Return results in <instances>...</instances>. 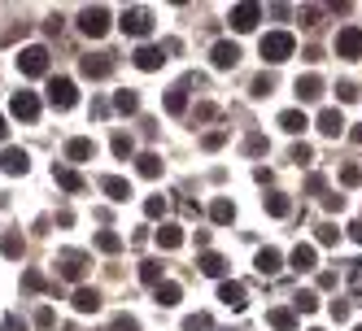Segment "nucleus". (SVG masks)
I'll return each instance as SVG.
<instances>
[{"mask_svg":"<svg viewBox=\"0 0 362 331\" xmlns=\"http://www.w3.org/2000/svg\"><path fill=\"white\" fill-rule=\"evenodd\" d=\"M349 236H354V240H358V244H362V218H358V222H354V227H349Z\"/></svg>","mask_w":362,"mask_h":331,"instance_id":"nucleus-53","label":"nucleus"},{"mask_svg":"<svg viewBox=\"0 0 362 331\" xmlns=\"http://www.w3.org/2000/svg\"><path fill=\"white\" fill-rule=\"evenodd\" d=\"M257 22H262V9H257V5H236V9H231V31H253L257 27Z\"/></svg>","mask_w":362,"mask_h":331,"instance_id":"nucleus-12","label":"nucleus"},{"mask_svg":"<svg viewBox=\"0 0 362 331\" xmlns=\"http://www.w3.org/2000/svg\"><path fill=\"white\" fill-rule=\"evenodd\" d=\"M336 57H345V61H358L362 57V27H341L336 31Z\"/></svg>","mask_w":362,"mask_h":331,"instance_id":"nucleus-4","label":"nucleus"},{"mask_svg":"<svg viewBox=\"0 0 362 331\" xmlns=\"http://www.w3.org/2000/svg\"><path fill=\"white\" fill-rule=\"evenodd\" d=\"M336 96H341V100H358V83H336Z\"/></svg>","mask_w":362,"mask_h":331,"instance_id":"nucleus-49","label":"nucleus"},{"mask_svg":"<svg viewBox=\"0 0 362 331\" xmlns=\"http://www.w3.org/2000/svg\"><path fill=\"white\" fill-rule=\"evenodd\" d=\"M358 331H362V327H358Z\"/></svg>","mask_w":362,"mask_h":331,"instance_id":"nucleus-56","label":"nucleus"},{"mask_svg":"<svg viewBox=\"0 0 362 331\" xmlns=\"http://www.w3.org/2000/svg\"><path fill=\"white\" fill-rule=\"evenodd\" d=\"M323 205H327V210H336V214H341V210H345V196H336V192H327V196H323Z\"/></svg>","mask_w":362,"mask_h":331,"instance_id":"nucleus-50","label":"nucleus"},{"mask_svg":"<svg viewBox=\"0 0 362 331\" xmlns=\"http://www.w3.org/2000/svg\"><path fill=\"white\" fill-rule=\"evenodd\" d=\"M210 61H214V70H231V66L240 61V48L231 44V40H218V44L210 48Z\"/></svg>","mask_w":362,"mask_h":331,"instance_id":"nucleus-13","label":"nucleus"},{"mask_svg":"<svg viewBox=\"0 0 362 331\" xmlns=\"http://www.w3.org/2000/svg\"><path fill=\"white\" fill-rule=\"evenodd\" d=\"M96 248L100 253H118L122 248V236L118 231H96Z\"/></svg>","mask_w":362,"mask_h":331,"instance_id":"nucleus-35","label":"nucleus"},{"mask_svg":"<svg viewBox=\"0 0 362 331\" xmlns=\"http://www.w3.org/2000/svg\"><path fill=\"white\" fill-rule=\"evenodd\" d=\"M53 179L66 188V192H83L88 183H83V174L79 170H70V166H53Z\"/></svg>","mask_w":362,"mask_h":331,"instance_id":"nucleus-18","label":"nucleus"},{"mask_svg":"<svg viewBox=\"0 0 362 331\" xmlns=\"http://www.w3.org/2000/svg\"><path fill=\"white\" fill-rule=\"evenodd\" d=\"M74 100H79V92H74L70 79H53V83H48V105H53V109H70Z\"/></svg>","mask_w":362,"mask_h":331,"instance_id":"nucleus-9","label":"nucleus"},{"mask_svg":"<svg viewBox=\"0 0 362 331\" xmlns=\"http://www.w3.org/2000/svg\"><path fill=\"white\" fill-rule=\"evenodd\" d=\"M118 27H122L127 35H148V31H153V13H148L144 5H136V9H127V13H122Z\"/></svg>","mask_w":362,"mask_h":331,"instance_id":"nucleus-7","label":"nucleus"},{"mask_svg":"<svg viewBox=\"0 0 362 331\" xmlns=\"http://www.w3.org/2000/svg\"><path fill=\"white\" fill-rule=\"evenodd\" d=\"M18 70L27 74V79H40V74H48V48L44 44H31L18 53Z\"/></svg>","mask_w":362,"mask_h":331,"instance_id":"nucleus-2","label":"nucleus"},{"mask_svg":"<svg viewBox=\"0 0 362 331\" xmlns=\"http://www.w3.org/2000/svg\"><path fill=\"white\" fill-rule=\"evenodd\" d=\"M332 318L345 323V318H349V305H345V301H332Z\"/></svg>","mask_w":362,"mask_h":331,"instance_id":"nucleus-51","label":"nucleus"},{"mask_svg":"<svg viewBox=\"0 0 362 331\" xmlns=\"http://www.w3.org/2000/svg\"><path fill=\"white\" fill-rule=\"evenodd\" d=\"M319 231V244H336L341 240V231H336V222H323V227H315Z\"/></svg>","mask_w":362,"mask_h":331,"instance_id":"nucleus-44","label":"nucleus"},{"mask_svg":"<svg viewBox=\"0 0 362 331\" xmlns=\"http://www.w3.org/2000/svg\"><path fill=\"white\" fill-rule=\"evenodd\" d=\"M96 157V144L88 140V136H74L70 144H66V162H74V166H83V162H92Z\"/></svg>","mask_w":362,"mask_h":331,"instance_id":"nucleus-14","label":"nucleus"},{"mask_svg":"<svg viewBox=\"0 0 362 331\" xmlns=\"http://www.w3.org/2000/svg\"><path fill=\"white\" fill-rule=\"evenodd\" d=\"M0 170H5V174H27L31 170V157H27V148H5V152H0Z\"/></svg>","mask_w":362,"mask_h":331,"instance_id":"nucleus-11","label":"nucleus"},{"mask_svg":"<svg viewBox=\"0 0 362 331\" xmlns=\"http://www.w3.org/2000/svg\"><path fill=\"white\" fill-rule=\"evenodd\" d=\"M197 266H201L205 275H214V279H223V275H227V262L218 258V253H201V262H197Z\"/></svg>","mask_w":362,"mask_h":331,"instance_id":"nucleus-32","label":"nucleus"},{"mask_svg":"<svg viewBox=\"0 0 362 331\" xmlns=\"http://www.w3.org/2000/svg\"><path fill=\"white\" fill-rule=\"evenodd\" d=\"M153 240H158V248H179V244H184V227H175V222H162L158 227V236H153Z\"/></svg>","mask_w":362,"mask_h":331,"instance_id":"nucleus-16","label":"nucleus"},{"mask_svg":"<svg viewBox=\"0 0 362 331\" xmlns=\"http://www.w3.org/2000/svg\"><path fill=\"white\" fill-rule=\"evenodd\" d=\"M153 296H158V305H166V310H170V305H179L184 288H179V284H170V279H166V284H158V288H153Z\"/></svg>","mask_w":362,"mask_h":331,"instance_id":"nucleus-27","label":"nucleus"},{"mask_svg":"<svg viewBox=\"0 0 362 331\" xmlns=\"http://www.w3.org/2000/svg\"><path fill=\"white\" fill-rule=\"evenodd\" d=\"M310 157H315V152H310V144H297V148L288 152V162H297V166H305Z\"/></svg>","mask_w":362,"mask_h":331,"instance_id":"nucleus-47","label":"nucleus"},{"mask_svg":"<svg viewBox=\"0 0 362 331\" xmlns=\"http://www.w3.org/2000/svg\"><path fill=\"white\" fill-rule=\"evenodd\" d=\"M110 70H114L110 57H83V61H79V74H83V79H105Z\"/></svg>","mask_w":362,"mask_h":331,"instance_id":"nucleus-17","label":"nucleus"},{"mask_svg":"<svg viewBox=\"0 0 362 331\" xmlns=\"http://www.w3.org/2000/svg\"><path fill=\"white\" fill-rule=\"evenodd\" d=\"M354 144H362V126H354Z\"/></svg>","mask_w":362,"mask_h":331,"instance_id":"nucleus-55","label":"nucleus"},{"mask_svg":"<svg viewBox=\"0 0 362 331\" xmlns=\"http://www.w3.org/2000/svg\"><path fill=\"white\" fill-rule=\"evenodd\" d=\"M297 310H301V314H315V310H319V296H315V292H297Z\"/></svg>","mask_w":362,"mask_h":331,"instance_id":"nucleus-42","label":"nucleus"},{"mask_svg":"<svg viewBox=\"0 0 362 331\" xmlns=\"http://www.w3.org/2000/svg\"><path fill=\"white\" fill-rule=\"evenodd\" d=\"M140 279H144L148 288H158V284H166V279H162V262H158V258H148V262H140Z\"/></svg>","mask_w":362,"mask_h":331,"instance_id":"nucleus-30","label":"nucleus"},{"mask_svg":"<svg viewBox=\"0 0 362 331\" xmlns=\"http://www.w3.org/2000/svg\"><path fill=\"white\" fill-rule=\"evenodd\" d=\"M184 331H210V314H188L184 318Z\"/></svg>","mask_w":362,"mask_h":331,"instance_id":"nucleus-43","label":"nucleus"},{"mask_svg":"<svg viewBox=\"0 0 362 331\" xmlns=\"http://www.w3.org/2000/svg\"><path fill=\"white\" fill-rule=\"evenodd\" d=\"M279 126H284L288 136H301L305 126H310V118H305L301 109H284V114H279Z\"/></svg>","mask_w":362,"mask_h":331,"instance_id":"nucleus-23","label":"nucleus"},{"mask_svg":"<svg viewBox=\"0 0 362 331\" xmlns=\"http://www.w3.org/2000/svg\"><path fill=\"white\" fill-rule=\"evenodd\" d=\"M136 170L144 174V179H158V174H162V157H158V152H140V157H136Z\"/></svg>","mask_w":362,"mask_h":331,"instance_id":"nucleus-26","label":"nucleus"},{"mask_svg":"<svg viewBox=\"0 0 362 331\" xmlns=\"http://www.w3.org/2000/svg\"><path fill=\"white\" fill-rule=\"evenodd\" d=\"M79 31L88 35V40H100L110 31V9L105 5H88L83 13H79Z\"/></svg>","mask_w":362,"mask_h":331,"instance_id":"nucleus-3","label":"nucleus"},{"mask_svg":"<svg viewBox=\"0 0 362 331\" xmlns=\"http://www.w3.org/2000/svg\"><path fill=\"white\" fill-rule=\"evenodd\" d=\"M319 18H323L319 5H305V9H301V22H305V27H319Z\"/></svg>","mask_w":362,"mask_h":331,"instance_id":"nucleus-46","label":"nucleus"},{"mask_svg":"<svg viewBox=\"0 0 362 331\" xmlns=\"http://www.w3.org/2000/svg\"><path fill=\"white\" fill-rule=\"evenodd\" d=\"M184 109H188V83H175V88L166 92V114H175V118H179Z\"/></svg>","mask_w":362,"mask_h":331,"instance_id":"nucleus-21","label":"nucleus"},{"mask_svg":"<svg viewBox=\"0 0 362 331\" xmlns=\"http://www.w3.org/2000/svg\"><path fill=\"white\" fill-rule=\"evenodd\" d=\"M262 205H267V214H271V218H288V214H293V205H288V196H284V192H271Z\"/></svg>","mask_w":362,"mask_h":331,"instance_id":"nucleus-28","label":"nucleus"},{"mask_svg":"<svg viewBox=\"0 0 362 331\" xmlns=\"http://www.w3.org/2000/svg\"><path fill=\"white\" fill-rule=\"evenodd\" d=\"M341 183H345V188H358V183H362V170H358V166H345V170H341Z\"/></svg>","mask_w":362,"mask_h":331,"instance_id":"nucleus-45","label":"nucleus"},{"mask_svg":"<svg viewBox=\"0 0 362 331\" xmlns=\"http://www.w3.org/2000/svg\"><path fill=\"white\" fill-rule=\"evenodd\" d=\"M132 61H136V70L153 74V70H162V61H166V48H153V44H140L136 53H132Z\"/></svg>","mask_w":362,"mask_h":331,"instance_id":"nucleus-10","label":"nucleus"},{"mask_svg":"<svg viewBox=\"0 0 362 331\" xmlns=\"http://www.w3.org/2000/svg\"><path fill=\"white\" fill-rule=\"evenodd\" d=\"M57 270H62L66 279H83V275H88V253H83V248H62V253H57Z\"/></svg>","mask_w":362,"mask_h":331,"instance_id":"nucleus-5","label":"nucleus"},{"mask_svg":"<svg viewBox=\"0 0 362 331\" xmlns=\"http://www.w3.org/2000/svg\"><path fill=\"white\" fill-rule=\"evenodd\" d=\"M9 114L22 118V122H35L40 118V96L35 92H13L9 96Z\"/></svg>","mask_w":362,"mask_h":331,"instance_id":"nucleus-6","label":"nucleus"},{"mask_svg":"<svg viewBox=\"0 0 362 331\" xmlns=\"http://www.w3.org/2000/svg\"><path fill=\"white\" fill-rule=\"evenodd\" d=\"M257 53H262V61L279 66V61H288V57L297 53V40H293L288 31H267L262 44H257Z\"/></svg>","mask_w":362,"mask_h":331,"instance_id":"nucleus-1","label":"nucleus"},{"mask_svg":"<svg viewBox=\"0 0 362 331\" xmlns=\"http://www.w3.org/2000/svg\"><path fill=\"white\" fill-rule=\"evenodd\" d=\"M144 214H148V218H162V214H166V196H148V200H144Z\"/></svg>","mask_w":362,"mask_h":331,"instance_id":"nucleus-41","label":"nucleus"},{"mask_svg":"<svg viewBox=\"0 0 362 331\" xmlns=\"http://www.w3.org/2000/svg\"><path fill=\"white\" fill-rule=\"evenodd\" d=\"M267 323H271L275 331H297V318H293V310H267Z\"/></svg>","mask_w":362,"mask_h":331,"instance_id":"nucleus-31","label":"nucleus"},{"mask_svg":"<svg viewBox=\"0 0 362 331\" xmlns=\"http://www.w3.org/2000/svg\"><path fill=\"white\" fill-rule=\"evenodd\" d=\"M74 310H79V314H96L100 310V292L96 288H74Z\"/></svg>","mask_w":362,"mask_h":331,"instance_id":"nucleus-19","label":"nucleus"},{"mask_svg":"<svg viewBox=\"0 0 362 331\" xmlns=\"http://www.w3.org/2000/svg\"><path fill=\"white\" fill-rule=\"evenodd\" d=\"M210 218H214L218 227H227L231 218H236V205H231V200H227V196H218V200H214V205H210Z\"/></svg>","mask_w":362,"mask_h":331,"instance_id":"nucleus-29","label":"nucleus"},{"mask_svg":"<svg viewBox=\"0 0 362 331\" xmlns=\"http://www.w3.org/2000/svg\"><path fill=\"white\" fill-rule=\"evenodd\" d=\"M245 152H249V157H262V152H267V136H245Z\"/></svg>","mask_w":362,"mask_h":331,"instance_id":"nucleus-39","label":"nucleus"},{"mask_svg":"<svg viewBox=\"0 0 362 331\" xmlns=\"http://www.w3.org/2000/svg\"><path fill=\"white\" fill-rule=\"evenodd\" d=\"M218 301L227 305V310H245V305H249V292H245V284H236V279H223V284H218Z\"/></svg>","mask_w":362,"mask_h":331,"instance_id":"nucleus-8","label":"nucleus"},{"mask_svg":"<svg viewBox=\"0 0 362 331\" xmlns=\"http://www.w3.org/2000/svg\"><path fill=\"white\" fill-rule=\"evenodd\" d=\"M100 192H105L110 200H127V196H132V183L118 179V174H105V179H100Z\"/></svg>","mask_w":362,"mask_h":331,"instance_id":"nucleus-20","label":"nucleus"},{"mask_svg":"<svg viewBox=\"0 0 362 331\" xmlns=\"http://www.w3.org/2000/svg\"><path fill=\"white\" fill-rule=\"evenodd\" d=\"M319 131H323V136H332V140L341 136V131H345V118H341V109H323V114H319Z\"/></svg>","mask_w":362,"mask_h":331,"instance_id":"nucleus-22","label":"nucleus"},{"mask_svg":"<svg viewBox=\"0 0 362 331\" xmlns=\"http://www.w3.org/2000/svg\"><path fill=\"white\" fill-rule=\"evenodd\" d=\"M315 331H319V327H315Z\"/></svg>","mask_w":362,"mask_h":331,"instance_id":"nucleus-57","label":"nucleus"},{"mask_svg":"<svg viewBox=\"0 0 362 331\" xmlns=\"http://www.w3.org/2000/svg\"><path fill=\"white\" fill-rule=\"evenodd\" d=\"M9 140V126H5V118H0V144H5Z\"/></svg>","mask_w":362,"mask_h":331,"instance_id":"nucleus-54","label":"nucleus"},{"mask_svg":"<svg viewBox=\"0 0 362 331\" xmlns=\"http://www.w3.org/2000/svg\"><path fill=\"white\" fill-rule=\"evenodd\" d=\"M279 270H284L279 248H262V253H257V275H279Z\"/></svg>","mask_w":362,"mask_h":331,"instance_id":"nucleus-24","label":"nucleus"},{"mask_svg":"<svg viewBox=\"0 0 362 331\" xmlns=\"http://www.w3.org/2000/svg\"><path fill=\"white\" fill-rule=\"evenodd\" d=\"M114 331H140V323H136L132 314H118V318H114Z\"/></svg>","mask_w":362,"mask_h":331,"instance_id":"nucleus-48","label":"nucleus"},{"mask_svg":"<svg viewBox=\"0 0 362 331\" xmlns=\"http://www.w3.org/2000/svg\"><path fill=\"white\" fill-rule=\"evenodd\" d=\"M22 248H27V244H22V236H18V231L0 236V253H5V258H22Z\"/></svg>","mask_w":362,"mask_h":331,"instance_id":"nucleus-33","label":"nucleus"},{"mask_svg":"<svg viewBox=\"0 0 362 331\" xmlns=\"http://www.w3.org/2000/svg\"><path fill=\"white\" fill-rule=\"evenodd\" d=\"M110 148L118 152V157H132V152H136V144H132V136H127V131H114V140H110Z\"/></svg>","mask_w":362,"mask_h":331,"instance_id":"nucleus-36","label":"nucleus"},{"mask_svg":"<svg viewBox=\"0 0 362 331\" xmlns=\"http://www.w3.org/2000/svg\"><path fill=\"white\" fill-rule=\"evenodd\" d=\"M223 144H227V131H205V136H201V148H205V152H214V148H223Z\"/></svg>","mask_w":362,"mask_h":331,"instance_id":"nucleus-37","label":"nucleus"},{"mask_svg":"<svg viewBox=\"0 0 362 331\" xmlns=\"http://www.w3.org/2000/svg\"><path fill=\"white\" fill-rule=\"evenodd\" d=\"M288 266H293L297 275H305V270H315V266H319V253H315V244H297V248L288 253Z\"/></svg>","mask_w":362,"mask_h":331,"instance_id":"nucleus-15","label":"nucleus"},{"mask_svg":"<svg viewBox=\"0 0 362 331\" xmlns=\"http://www.w3.org/2000/svg\"><path fill=\"white\" fill-rule=\"evenodd\" d=\"M249 92H253V96H271V92H275V79H271V74H257Z\"/></svg>","mask_w":362,"mask_h":331,"instance_id":"nucleus-38","label":"nucleus"},{"mask_svg":"<svg viewBox=\"0 0 362 331\" xmlns=\"http://www.w3.org/2000/svg\"><path fill=\"white\" fill-rule=\"evenodd\" d=\"M22 288H27V292H44L48 284H44V275H40V270H27V275H22Z\"/></svg>","mask_w":362,"mask_h":331,"instance_id":"nucleus-40","label":"nucleus"},{"mask_svg":"<svg viewBox=\"0 0 362 331\" xmlns=\"http://www.w3.org/2000/svg\"><path fill=\"white\" fill-rule=\"evenodd\" d=\"M114 109H118V114H136V109H140V96H136V92H118V96H114Z\"/></svg>","mask_w":362,"mask_h":331,"instance_id":"nucleus-34","label":"nucleus"},{"mask_svg":"<svg viewBox=\"0 0 362 331\" xmlns=\"http://www.w3.org/2000/svg\"><path fill=\"white\" fill-rule=\"evenodd\" d=\"M319 96H323V79H319V74L297 79V100H319Z\"/></svg>","mask_w":362,"mask_h":331,"instance_id":"nucleus-25","label":"nucleus"},{"mask_svg":"<svg viewBox=\"0 0 362 331\" xmlns=\"http://www.w3.org/2000/svg\"><path fill=\"white\" fill-rule=\"evenodd\" d=\"M35 327H44V331H48V327H53V310H48V305H44V310L35 314Z\"/></svg>","mask_w":362,"mask_h":331,"instance_id":"nucleus-52","label":"nucleus"}]
</instances>
